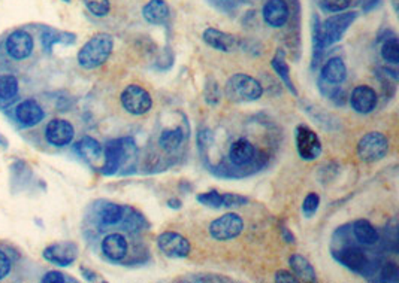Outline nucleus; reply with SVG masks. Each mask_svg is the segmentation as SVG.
Here are the masks:
<instances>
[{"instance_id":"nucleus-1","label":"nucleus","mask_w":399,"mask_h":283,"mask_svg":"<svg viewBox=\"0 0 399 283\" xmlns=\"http://www.w3.org/2000/svg\"><path fill=\"white\" fill-rule=\"evenodd\" d=\"M356 18V10H351V13L344 10V13H337L335 15L328 17L321 24L317 22L314 31V51L320 52L323 48L340 42Z\"/></svg>"},{"instance_id":"nucleus-2","label":"nucleus","mask_w":399,"mask_h":283,"mask_svg":"<svg viewBox=\"0 0 399 283\" xmlns=\"http://www.w3.org/2000/svg\"><path fill=\"white\" fill-rule=\"evenodd\" d=\"M114 50V38L109 33H97L88 39L78 51V64L85 71H93L104 66Z\"/></svg>"},{"instance_id":"nucleus-3","label":"nucleus","mask_w":399,"mask_h":283,"mask_svg":"<svg viewBox=\"0 0 399 283\" xmlns=\"http://www.w3.org/2000/svg\"><path fill=\"white\" fill-rule=\"evenodd\" d=\"M225 94L234 103H250L263 96V87L256 78L247 73H235L227 79Z\"/></svg>"},{"instance_id":"nucleus-4","label":"nucleus","mask_w":399,"mask_h":283,"mask_svg":"<svg viewBox=\"0 0 399 283\" xmlns=\"http://www.w3.org/2000/svg\"><path fill=\"white\" fill-rule=\"evenodd\" d=\"M391 148L387 136L380 131H370L362 136L358 143V157L363 163H377L383 160Z\"/></svg>"},{"instance_id":"nucleus-5","label":"nucleus","mask_w":399,"mask_h":283,"mask_svg":"<svg viewBox=\"0 0 399 283\" xmlns=\"http://www.w3.org/2000/svg\"><path fill=\"white\" fill-rule=\"evenodd\" d=\"M136 154V145L132 138L117 139L109 142L105 151L104 173L114 175L117 170L123 166L126 158H133Z\"/></svg>"},{"instance_id":"nucleus-6","label":"nucleus","mask_w":399,"mask_h":283,"mask_svg":"<svg viewBox=\"0 0 399 283\" xmlns=\"http://www.w3.org/2000/svg\"><path fill=\"white\" fill-rule=\"evenodd\" d=\"M120 101L123 109L135 117L146 115L153 108L151 94L146 88L136 84H130L123 89V93L120 96Z\"/></svg>"},{"instance_id":"nucleus-7","label":"nucleus","mask_w":399,"mask_h":283,"mask_svg":"<svg viewBox=\"0 0 399 283\" xmlns=\"http://www.w3.org/2000/svg\"><path fill=\"white\" fill-rule=\"evenodd\" d=\"M209 235L217 242H229L241 235L244 231V219L238 213L229 212L209 224Z\"/></svg>"},{"instance_id":"nucleus-8","label":"nucleus","mask_w":399,"mask_h":283,"mask_svg":"<svg viewBox=\"0 0 399 283\" xmlns=\"http://www.w3.org/2000/svg\"><path fill=\"white\" fill-rule=\"evenodd\" d=\"M295 142L299 157L305 161H314L321 155V142L317 133L305 124H299L295 129Z\"/></svg>"},{"instance_id":"nucleus-9","label":"nucleus","mask_w":399,"mask_h":283,"mask_svg":"<svg viewBox=\"0 0 399 283\" xmlns=\"http://www.w3.org/2000/svg\"><path fill=\"white\" fill-rule=\"evenodd\" d=\"M159 251L168 258H187L190 255L192 245L186 237L175 231H164L158 237Z\"/></svg>"},{"instance_id":"nucleus-10","label":"nucleus","mask_w":399,"mask_h":283,"mask_svg":"<svg viewBox=\"0 0 399 283\" xmlns=\"http://www.w3.org/2000/svg\"><path fill=\"white\" fill-rule=\"evenodd\" d=\"M75 138V129L69 121L55 118L51 119L46 127V139L50 145L55 146V148H63L72 143Z\"/></svg>"},{"instance_id":"nucleus-11","label":"nucleus","mask_w":399,"mask_h":283,"mask_svg":"<svg viewBox=\"0 0 399 283\" xmlns=\"http://www.w3.org/2000/svg\"><path fill=\"white\" fill-rule=\"evenodd\" d=\"M42 255L51 264L59 267H69L75 263L76 256H78V246L72 242L54 243L46 247Z\"/></svg>"},{"instance_id":"nucleus-12","label":"nucleus","mask_w":399,"mask_h":283,"mask_svg":"<svg viewBox=\"0 0 399 283\" xmlns=\"http://www.w3.org/2000/svg\"><path fill=\"white\" fill-rule=\"evenodd\" d=\"M5 48L14 60H26L33 52L35 42L26 30H15L6 38Z\"/></svg>"},{"instance_id":"nucleus-13","label":"nucleus","mask_w":399,"mask_h":283,"mask_svg":"<svg viewBox=\"0 0 399 283\" xmlns=\"http://www.w3.org/2000/svg\"><path fill=\"white\" fill-rule=\"evenodd\" d=\"M349 101L354 112L360 113V115H368L379 105V96L372 87L358 85L353 88Z\"/></svg>"},{"instance_id":"nucleus-14","label":"nucleus","mask_w":399,"mask_h":283,"mask_svg":"<svg viewBox=\"0 0 399 283\" xmlns=\"http://www.w3.org/2000/svg\"><path fill=\"white\" fill-rule=\"evenodd\" d=\"M262 15L266 24L272 29H281L290 18V8L286 0H268L263 5Z\"/></svg>"},{"instance_id":"nucleus-15","label":"nucleus","mask_w":399,"mask_h":283,"mask_svg":"<svg viewBox=\"0 0 399 283\" xmlns=\"http://www.w3.org/2000/svg\"><path fill=\"white\" fill-rule=\"evenodd\" d=\"M202 39L208 47H211L213 50H217L220 52H232V51H235L239 45V41L237 36L229 35V33L221 31L214 27L205 29Z\"/></svg>"},{"instance_id":"nucleus-16","label":"nucleus","mask_w":399,"mask_h":283,"mask_svg":"<svg viewBox=\"0 0 399 283\" xmlns=\"http://www.w3.org/2000/svg\"><path fill=\"white\" fill-rule=\"evenodd\" d=\"M101 247L104 255L113 263L123 261L129 252V243L126 237L120 233H111L105 235Z\"/></svg>"},{"instance_id":"nucleus-17","label":"nucleus","mask_w":399,"mask_h":283,"mask_svg":"<svg viewBox=\"0 0 399 283\" xmlns=\"http://www.w3.org/2000/svg\"><path fill=\"white\" fill-rule=\"evenodd\" d=\"M43 117H46L43 109L41 108L38 101L33 99L23 100L15 108V118L23 127H35L36 124H39L43 119Z\"/></svg>"},{"instance_id":"nucleus-18","label":"nucleus","mask_w":399,"mask_h":283,"mask_svg":"<svg viewBox=\"0 0 399 283\" xmlns=\"http://www.w3.org/2000/svg\"><path fill=\"white\" fill-rule=\"evenodd\" d=\"M256 158V148L254 145L247 139H237L229 148V160L237 167H244L253 163Z\"/></svg>"},{"instance_id":"nucleus-19","label":"nucleus","mask_w":399,"mask_h":283,"mask_svg":"<svg viewBox=\"0 0 399 283\" xmlns=\"http://www.w3.org/2000/svg\"><path fill=\"white\" fill-rule=\"evenodd\" d=\"M347 78V66L340 57H332L329 59L320 72V81L332 85H340L346 81Z\"/></svg>"},{"instance_id":"nucleus-20","label":"nucleus","mask_w":399,"mask_h":283,"mask_svg":"<svg viewBox=\"0 0 399 283\" xmlns=\"http://www.w3.org/2000/svg\"><path fill=\"white\" fill-rule=\"evenodd\" d=\"M171 15L169 5L166 0H148V2L142 8V17L148 24L153 26H162L168 21Z\"/></svg>"},{"instance_id":"nucleus-21","label":"nucleus","mask_w":399,"mask_h":283,"mask_svg":"<svg viewBox=\"0 0 399 283\" xmlns=\"http://www.w3.org/2000/svg\"><path fill=\"white\" fill-rule=\"evenodd\" d=\"M335 258L342 266L356 271V273H363V270L368 267L367 255L358 247H347L344 251H340V254L335 255Z\"/></svg>"},{"instance_id":"nucleus-22","label":"nucleus","mask_w":399,"mask_h":283,"mask_svg":"<svg viewBox=\"0 0 399 283\" xmlns=\"http://www.w3.org/2000/svg\"><path fill=\"white\" fill-rule=\"evenodd\" d=\"M271 66H272V69L274 72L276 73V76H279L283 84L286 85V88L289 89V92L298 97V92H296V88L293 85V81H292V75H290V67L289 64H287L286 61V52L284 50L279 48L275 52V55L272 57V60H271Z\"/></svg>"},{"instance_id":"nucleus-23","label":"nucleus","mask_w":399,"mask_h":283,"mask_svg":"<svg viewBox=\"0 0 399 283\" xmlns=\"http://www.w3.org/2000/svg\"><path fill=\"white\" fill-rule=\"evenodd\" d=\"M289 266L292 268V273L298 277L299 282H317L316 270L305 256L293 254L289 258Z\"/></svg>"},{"instance_id":"nucleus-24","label":"nucleus","mask_w":399,"mask_h":283,"mask_svg":"<svg viewBox=\"0 0 399 283\" xmlns=\"http://www.w3.org/2000/svg\"><path fill=\"white\" fill-rule=\"evenodd\" d=\"M353 235L356 237V240L362 245L372 246L379 242V231H377L375 226L367 221V219H358L353 222Z\"/></svg>"},{"instance_id":"nucleus-25","label":"nucleus","mask_w":399,"mask_h":283,"mask_svg":"<svg viewBox=\"0 0 399 283\" xmlns=\"http://www.w3.org/2000/svg\"><path fill=\"white\" fill-rule=\"evenodd\" d=\"M75 151L78 152L84 160L87 161H97L99 158L102 157V152H104V148H102V145L99 143L96 139L90 138V136H85V138H83L78 143L75 145Z\"/></svg>"},{"instance_id":"nucleus-26","label":"nucleus","mask_w":399,"mask_h":283,"mask_svg":"<svg viewBox=\"0 0 399 283\" xmlns=\"http://www.w3.org/2000/svg\"><path fill=\"white\" fill-rule=\"evenodd\" d=\"M184 140V133L181 127L164 129L159 136V145L164 152H175Z\"/></svg>"},{"instance_id":"nucleus-27","label":"nucleus","mask_w":399,"mask_h":283,"mask_svg":"<svg viewBox=\"0 0 399 283\" xmlns=\"http://www.w3.org/2000/svg\"><path fill=\"white\" fill-rule=\"evenodd\" d=\"M126 206L115 205V203H108L99 213V218L104 225H117L125 219Z\"/></svg>"},{"instance_id":"nucleus-28","label":"nucleus","mask_w":399,"mask_h":283,"mask_svg":"<svg viewBox=\"0 0 399 283\" xmlns=\"http://www.w3.org/2000/svg\"><path fill=\"white\" fill-rule=\"evenodd\" d=\"M18 93V79L10 75H0V99L10 100L14 99Z\"/></svg>"},{"instance_id":"nucleus-29","label":"nucleus","mask_w":399,"mask_h":283,"mask_svg":"<svg viewBox=\"0 0 399 283\" xmlns=\"http://www.w3.org/2000/svg\"><path fill=\"white\" fill-rule=\"evenodd\" d=\"M382 57L383 60L391 63V64H398L399 63V41L396 36H392L389 39H386L382 45Z\"/></svg>"},{"instance_id":"nucleus-30","label":"nucleus","mask_w":399,"mask_h":283,"mask_svg":"<svg viewBox=\"0 0 399 283\" xmlns=\"http://www.w3.org/2000/svg\"><path fill=\"white\" fill-rule=\"evenodd\" d=\"M75 41V35H69V33H60L51 29H47L42 35V42L46 50H51L52 45L55 42H64V43H72Z\"/></svg>"},{"instance_id":"nucleus-31","label":"nucleus","mask_w":399,"mask_h":283,"mask_svg":"<svg viewBox=\"0 0 399 283\" xmlns=\"http://www.w3.org/2000/svg\"><path fill=\"white\" fill-rule=\"evenodd\" d=\"M196 200L201 203L202 206L211 208V209H221V208H223V194H221V192H218V191H216V189L202 192V194H197Z\"/></svg>"},{"instance_id":"nucleus-32","label":"nucleus","mask_w":399,"mask_h":283,"mask_svg":"<svg viewBox=\"0 0 399 283\" xmlns=\"http://www.w3.org/2000/svg\"><path fill=\"white\" fill-rule=\"evenodd\" d=\"M84 6L87 8L88 13L97 18H104L109 14L111 10V2L109 0H83Z\"/></svg>"},{"instance_id":"nucleus-33","label":"nucleus","mask_w":399,"mask_h":283,"mask_svg":"<svg viewBox=\"0 0 399 283\" xmlns=\"http://www.w3.org/2000/svg\"><path fill=\"white\" fill-rule=\"evenodd\" d=\"M320 208V196L316 192H308L302 201V213L305 218H313Z\"/></svg>"},{"instance_id":"nucleus-34","label":"nucleus","mask_w":399,"mask_h":283,"mask_svg":"<svg viewBox=\"0 0 399 283\" xmlns=\"http://www.w3.org/2000/svg\"><path fill=\"white\" fill-rule=\"evenodd\" d=\"M323 9L330 14L344 13L351 5V0H321Z\"/></svg>"},{"instance_id":"nucleus-35","label":"nucleus","mask_w":399,"mask_h":283,"mask_svg":"<svg viewBox=\"0 0 399 283\" xmlns=\"http://www.w3.org/2000/svg\"><path fill=\"white\" fill-rule=\"evenodd\" d=\"M220 97L221 96H220V89H218L217 82L214 81V79H209L205 85V101L208 105L216 106V105H218Z\"/></svg>"},{"instance_id":"nucleus-36","label":"nucleus","mask_w":399,"mask_h":283,"mask_svg":"<svg viewBox=\"0 0 399 283\" xmlns=\"http://www.w3.org/2000/svg\"><path fill=\"white\" fill-rule=\"evenodd\" d=\"M250 200L244 196L234 194V192H225L223 194V208H241L246 206Z\"/></svg>"},{"instance_id":"nucleus-37","label":"nucleus","mask_w":399,"mask_h":283,"mask_svg":"<svg viewBox=\"0 0 399 283\" xmlns=\"http://www.w3.org/2000/svg\"><path fill=\"white\" fill-rule=\"evenodd\" d=\"M68 275H63L62 271H48V273L42 277V282H50V283H63V282H76L72 277H66Z\"/></svg>"},{"instance_id":"nucleus-38","label":"nucleus","mask_w":399,"mask_h":283,"mask_svg":"<svg viewBox=\"0 0 399 283\" xmlns=\"http://www.w3.org/2000/svg\"><path fill=\"white\" fill-rule=\"evenodd\" d=\"M398 275H399V271H398L396 264L389 263L382 271V276H383L382 279L387 280V282H396L398 280Z\"/></svg>"},{"instance_id":"nucleus-39","label":"nucleus","mask_w":399,"mask_h":283,"mask_svg":"<svg viewBox=\"0 0 399 283\" xmlns=\"http://www.w3.org/2000/svg\"><path fill=\"white\" fill-rule=\"evenodd\" d=\"M10 267H13L10 259L4 251H0V280L5 279L10 273Z\"/></svg>"},{"instance_id":"nucleus-40","label":"nucleus","mask_w":399,"mask_h":283,"mask_svg":"<svg viewBox=\"0 0 399 283\" xmlns=\"http://www.w3.org/2000/svg\"><path fill=\"white\" fill-rule=\"evenodd\" d=\"M275 282H280V283H296L299 282L298 277L292 273V271H287V270H279L275 273Z\"/></svg>"},{"instance_id":"nucleus-41","label":"nucleus","mask_w":399,"mask_h":283,"mask_svg":"<svg viewBox=\"0 0 399 283\" xmlns=\"http://www.w3.org/2000/svg\"><path fill=\"white\" fill-rule=\"evenodd\" d=\"M193 282H232L229 277L221 275H195L192 277Z\"/></svg>"},{"instance_id":"nucleus-42","label":"nucleus","mask_w":399,"mask_h":283,"mask_svg":"<svg viewBox=\"0 0 399 283\" xmlns=\"http://www.w3.org/2000/svg\"><path fill=\"white\" fill-rule=\"evenodd\" d=\"M281 234H283V239L287 242V243H295V237H293V234L286 228V226H281Z\"/></svg>"},{"instance_id":"nucleus-43","label":"nucleus","mask_w":399,"mask_h":283,"mask_svg":"<svg viewBox=\"0 0 399 283\" xmlns=\"http://www.w3.org/2000/svg\"><path fill=\"white\" fill-rule=\"evenodd\" d=\"M81 271H83V275H84V277H85L87 280H97V275L93 273V271L87 270V268H84V267H81Z\"/></svg>"},{"instance_id":"nucleus-44","label":"nucleus","mask_w":399,"mask_h":283,"mask_svg":"<svg viewBox=\"0 0 399 283\" xmlns=\"http://www.w3.org/2000/svg\"><path fill=\"white\" fill-rule=\"evenodd\" d=\"M168 206L172 208V209H180L181 208V201L176 200V198H172V200L168 201Z\"/></svg>"},{"instance_id":"nucleus-45","label":"nucleus","mask_w":399,"mask_h":283,"mask_svg":"<svg viewBox=\"0 0 399 283\" xmlns=\"http://www.w3.org/2000/svg\"><path fill=\"white\" fill-rule=\"evenodd\" d=\"M398 2H399V0H392V6H393L395 13H398Z\"/></svg>"}]
</instances>
